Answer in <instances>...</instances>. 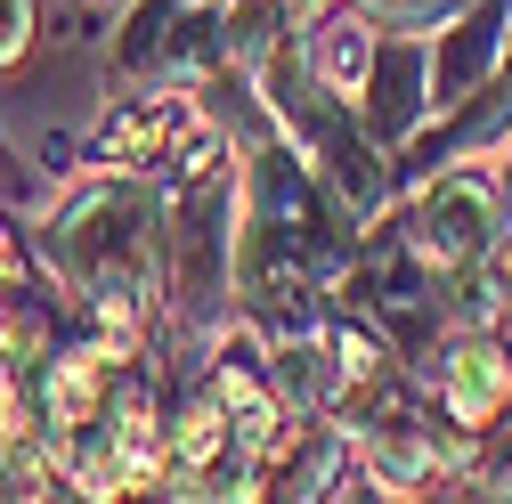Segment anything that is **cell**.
Segmentation results:
<instances>
[{"label": "cell", "mask_w": 512, "mask_h": 504, "mask_svg": "<svg viewBox=\"0 0 512 504\" xmlns=\"http://www.w3.org/2000/svg\"><path fill=\"white\" fill-rule=\"evenodd\" d=\"M33 252L90 318L139 358L163 334V187L139 171H82L33 228Z\"/></svg>", "instance_id": "1"}, {"label": "cell", "mask_w": 512, "mask_h": 504, "mask_svg": "<svg viewBox=\"0 0 512 504\" xmlns=\"http://www.w3.org/2000/svg\"><path fill=\"white\" fill-rule=\"evenodd\" d=\"M391 228L423 252L439 277H456V269L488 261V252H496V236H504V204H496L488 163H447V171L415 179L407 196L391 204Z\"/></svg>", "instance_id": "2"}, {"label": "cell", "mask_w": 512, "mask_h": 504, "mask_svg": "<svg viewBox=\"0 0 512 504\" xmlns=\"http://www.w3.org/2000/svg\"><path fill=\"white\" fill-rule=\"evenodd\" d=\"M212 122L204 90H187V82H155V90H122V106H106V122L82 139V163L98 171H139L155 179L187 139H196Z\"/></svg>", "instance_id": "3"}, {"label": "cell", "mask_w": 512, "mask_h": 504, "mask_svg": "<svg viewBox=\"0 0 512 504\" xmlns=\"http://www.w3.org/2000/svg\"><path fill=\"white\" fill-rule=\"evenodd\" d=\"M423 391L464 439L512 415V326H456L423 358Z\"/></svg>", "instance_id": "4"}, {"label": "cell", "mask_w": 512, "mask_h": 504, "mask_svg": "<svg viewBox=\"0 0 512 504\" xmlns=\"http://www.w3.org/2000/svg\"><path fill=\"white\" fill-rule=\"evenodd\" d=\"M358 114H366V131L391 147V155L423 131L431 114H439V98H431V33L382 25L374 66H366V90H358Z\"/></svg>", "instance_id": "5"}, {"label": "cell", "mask_w": 512, "mask_h": 504, "mask_svg": "<svg viewBox=\"0 0 512 504\" xmlns=\"http://www.w3.org/2000/svg\"><path fill=\"white\" fill-rule=\"evenodd\" d=\"M114 90H155L187 82L196 90V33H187V0H122V25L106 41Z\"/></svg>", "instance_id": "6"}, {"label": "cell", "mask_w": 512, "mask_h": 504, "mask_svg": "<svg viewBox=\"0 0 512 504\" xmlns=\"http://www.w3.org/2000/svg\"><path fill=\"white\" fill-rule=\"evenodd\" d=\"M374 41H382V25L358 9V0H326V9H309V17H301V49H309L317 82L342 90V98H358V90H366Z\"/></svg>", "instance_id": "7"}, {"label": "cell", "mask_w": 512, "mask_h": 504, "mask_svg": "<svg viewBox=\"0 0 512 504\" xmlns=\"http://www.w3.org/2000/svg\"><path fill=\"white\" fill-rule=\"evenodd\" d=\"M41 41V9L33 0H0V74H17Z\"/></svg>", "instance_id": "8"}, {"label": "cell", "mask_w": 512, "mask_h": 504, "mask_svg": "<svg viewBox=\"0 0 512 504\" xmlns=\"http://www.w3.org/2000/svg\"><path fill=\"white\" fill-rule=\"evenodd\" d=\"M488 179H496V204H504V228H512V139L488 155Z\"/></svg>", "instance_id": "9"}, {"label": "cell", "mask_w": 512, "mask_h": 504, "mask_svg": "<svg viewBox=\"0 0 512 504\" xmlns=\"http://www.w3.org/2000/svg\"><path fill=\"white\" fill-rule=\"evenodd\" d=\"M496 269H504V285H512V228L496 236Z\"/></svg>", "instance_id": "10"}, {"label": "cell", "mask_w": 512, "mask_h": 504, "mask_svg": "<svg viewBox=\"0 0 512 504\" xmlns=\"http://www.w3.org/2000/svg\"><path fill=\"white\" fill-rule=\"evenodd\" d=\"M82 9H98V17H106V9H122V0H82Z\"/></svg>", "instance_id": "11"}, {"label": "cell", "mask_w": 512, "mask_h": 504, "mask_svg": "<svg viewBox=\"0 0 512 504\" xmlns=\"http://www.w3.org/2000/svg\"><path fill=\"white\" fill-rule=\"evenodd\" d=\"M464 9H472V0H464Z\"/></svg>", "instance_id": "12"}]
</instances>
